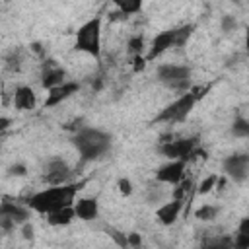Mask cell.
Instances as JSON below:
<instances>
[{
  "label": "cell",
  "mask_w": 249,
  "mask_h": 249,
  "mask_svg": "<svg viewBox=\"0 0 249 249\" xmlns=\"http://www.w3.org/2000/svg\"><path fill=\"white\" fill-rule=\"evenodd\" d=\"M156 76L165 88H169L173 91H179L181 95L191 91V68L189 66H183V64H161V66H158Z\"/></svg>",
  "instance_id": "4"
},
{
  "label": "cell",
  "mask_w": 249,
  "mask_h": 249,
  "mask_svg": "<svg viewBox=\"0 0 249 249\" xmlns=\"http://www.w3.org/2000/svg\"><path fill=\"white\" fill-rule=\"evenodd\" d=\"M107 233L111 235V239H113L121 249H130V247H128V237H126L123 231H119V230H115V228L107 226Z\"/></svg>",
  "instance_id": "23"
},
{
  "label": "cell",
  "mask_w": 249,
  "mask_h": 249,
  "mask_svg": "<svg viewBox=\"0 0 249 249\" xmlns=\"http://www.w3.org/2000/svg\"><path fill=\"white\" fill-rule=\"evenodd\" d=\"M191 185H193V181L191 179H183L175 189H173V193H171V198H177V200H185V195L189 193V189H191Z\"/></svg>",
  "instance_id": "24"
},
{
  "label": "cell",
  "mask_w": 249,
  "mask_h": 249,
  "mask_svg": "<svg viewBox=\"0 0 249 249\" xmlns=\"http://www.w3.org/2000/svg\"><path fill=\"white\" fill-rule=\"evenodd\" d=\"M8 126H10V119H8V117H2V119H0V128L6 130Z\"/></svg>",
  "instance_id": "36"
},
{
  "label": "cell",
  "mask_w": 249,
  "mask_h": 249,
  "mask_svg": "<svg viewBox=\"0 0 249 249\" xmlns=\"http://www.w3.org/2000/svg\"><path fill=\"white\" fill-rule=\"evenodd\" d=\"M245 47H247V54H249V27H247V33H245Z\"/></svg>",
  "instance_id": "37"
},
{
  "label": "cell",
  "mask_w": 249,
  "mask_h": 249,
  "mask_svg": "<svg viewBox=\"0 0 249 249\" xmlns=\"http://www.w3.org/2000/svg\"><path fill=\"white\" fill-rule=\"evenodd\" d=\"M231 134L235 138H249V119L235 117L231 123Z\"/></svg>",
  "instance_id": "20"
},
{
  "label": "cell",
  "mask_w": 249,
  "mask_h": 249,
  "mask_svg": "<svg viewBox=\"0 0 249 249\" xmlns=\"http://www.w3.org/2000/svg\"><path fill=\"white\" fill-rule=\"evenodd\" d=\"M128 51H130L134 56L142 54V51H144V39H142L140 35L130 37V39H128Z\"/></svg>",
  "instance_id": "27"
},
{
  "label": "cell",
  "mask_w": 249,
  "mask_h": 249,
  "mask_svg": "<svg viewBox=\"0 0 249 249\" xmlns=\"http://www.w3.org/2000/svg\"><path fill=\"white\" fill-rule=\"evenodd\" d=\"M66 82V70L62 66H58L54 60H45L41 66V86L49 91L56 86H62Z\"/></svg>",
  "instance_id": "10"
},
{
  "label": "cell",
  "mask_w": 249,
  "mask_h": 249,
  "mask_svg": "<svg viewBox=\"0 0 249 249\" xmlns=\"http://www.w3.org/2000/svg\"><path fill=\"white\" fill-rule=\"evenodd\" d=\"M216 183H218V175H216V173H212V175L204 177V179L200 181V185H198V193H200V195L210 193V191L216 187Z\"/></svg>",
  "instance_id": "25"
},
{
  "label": "cell",
  "mask_w": 249,
  "mask_h": 249,
  "mask_svg": "<svg viewBox=\"0 0 249 249\" xmlns=\"http://www.w3.org/2000/svg\"><path fill=\"white\" fill-rule=\"evenodd\" d=\"M74 218H76L74 206H68V208H62V210H56V212L47 214V222L51 226H68Z\"/></svg>",
  "instance_id": "18"
},
{
  "label": "cell",
  "mask_w": 249,
  "mask_h": 249,
  "mask_svg": "<svg viewBox=\"0 0 249 249\" xmlns=\"http://www.w3.org/2000/svg\"><path fill=\"white\" fill-rule=\"evenodd\" d=\"M183 210V200H177V198H171L167 202H163L161 206L156 208V218L163 224V226H171L175 224V220L179 218Z\"/></svg>",
  "instance_id": "14"
},
{
  "label": "cell",
  "mask_w": 249,
  "mask_h": 249,
  "mask_svg": "<svg viewBox=\"0 0 249 249\" xmlns=\"http://www.w3.org/2000/svg\"><path fill=\"white\" fill-rule=\"evenodd\" d=\"M117 8H119L121 18H128L142 10V2L140 0H124V2H117Z\"/></svg>",
  "instance_id": "19"
},
{
  "label": "cell",
  "mask_w": 249,
  "mask_h": 249,
  "mask_svg": "<svg viewBox=\"0 0 249 249\" xmlns=\"http://www.w3.org/2000/svg\"><path fill=\"white\" fill-rule=\"evenodd\" d=\"M193 31H195V25H193V23H185V25H181V27H175V33H177V47H183V45L189 41V37L193 35Z\"/></svg>",
  "instance_id": "22"
},
{
  "label": "cell",
  "mask_w": 249,
  "mask_h": 249,
  "mask_svg": "<svg viewBox=\"0 0 249 249\" xmlns=\"http://www.w3.org/2000/svg\"><path fill=\"white\" fill-rule=\"evenodd\" d=\"M126 237H128V247H130V249H140V247H142V237H140V233L130 231V233H126Z\"/></svg>",
  "instance_id": "32"
},
{
  "label": "cell",
  "mask_w": 249,
  "mask_h": 249,
  "mask_svg": "<svg viewBox=\"0 0 249 249\" xmlns=\"http://www.w3.org/2000/svg\"><path fill=\"white\" fill-rule=\"evenodd\" d=\"M72 142L80 154L82 163L86 161H93L99 160L101 156H105L111 148V134L99 130V128H91V126H82L76 130V134L72 136Z\"/></svg>",
  "instance_id": "2"
},
{
  "label": "cell",
  "mask_w": 249,
  "mask_h": 249,
  "mask_svg": "<svg viewBox=\"0 0 249 249\" xmlns=\"http://www.w3.org/2000/svg\"><path fill=\"white\" fill-rule=\"evenodd\" d=\"M19 228H21V235H23V239H31V237H33V224H31V220L25 222V224H21Z\"/></svg>",
  "instance_id": "34"
},
{
  "label": "cell",
  "mask_w": 249,
  "mask_h": 249,
  "mask_svg": "<svg viewBox=\"0 0 249 249\" xmlns=\"http://www.w3.org/2000/svg\"><path fill=\"white\" fill-rule=\"evenodd\" d=\"M8 173H10V175H16V177H23V175L27 173V167H25L23 163H14V165L8 169Z\"/></svg>",
  "instance_id": "33"
},
{
  "label": "cell",
  "mask_w": 249,
  "mask_h": 249,
  "mask_svg": "<svg viewBox=\"0 0 249 249\" xmlns=\"http://www.w3.org/2000/svg\"><path fill=\"white\" fill-rule=\"evenodd\" d=\"M14 107L19 111L35 109V91L29 86H18L14 91Z\"/></svg>",
  "instance_id": "16"
},
{
  "label": "cell",
  "mask_w": 249,
  "mask_h": 249,
  "mask_svg": "<svg viewBox=\"0 0 249 249\" xmlns=\"http://www.w3.org/2000/svg\"><path fill=\"white\" fill-rule=\"evenodd\" d=\"M0 216H6L10 220H14L18 226L29 222L31 218V208L27 204H21V202H10V200H4L0 204Z\"/></svg>",
  "instance_id": "12"
},
{
  "label": "cell",
  "mask_w": 249,
  "mask_h": 249,
  "mask_svg": "<svg viewBox=\"0 0 249 249\" xmlns=\"http://www.w3.org/2000/svg\"><path fill=\"white\" fill-rule=\"evenodd\" d=\"M70 177H72V169H70V165H68L64 160L53 158V160L47 161L45 173H43V179H45L47 185H51V187L66 185Z\"/></svg>",
  "instance_id": "8"
},
{
  "label": "cell",
  "mask_w": 249,
  "mask_h": 249,
  "mask_svg": "<svg viewBox=\"0 0 249 249\" xmlns=\"http://www.w3.org/2000/svg\"><path fill=\"white\" fill-rule=\"evenodd\" d=\"M78 89H80L78 82H64L62 86H56V88L49 89L47 91V99H45V107H56L64 99H68L74 93H78Z\"/></svg>",
  "instance_id": "13"
},
{
  "label": "cell",
  "mask_w": 249,
  "mask_h": 249,
  "mask_svg": "<svg viewBox=\"0 0 249 249\" xmlns=\"http://www.w3.org/2000/svg\"><path fill=\"white\" fill-rule=\"evenodd\" d=\"M198 249H231V239L222 237V239H216L210 245H204V247H198Z\"/></svg>",
  "instance_id": "30"
},
{
  "label": "cell",
  "mask_w": 249,
  "mask_h": 249,
  "mask_svg": "<svg viewBox=\"0 0 249 249\" xmlns=\"http://www.w3.org/2000/svg\"><path fill=\"white\" fill-rule=\"evenodd\" d=\"M222 171L235 183H243L249 177V154L247 152H237L230 154L222 161Z\"/></svg>",
  "instance_id": "7"
},
{
  "label": "cell",
  "mask_w": 249,
  "mask_h": 249,
  "mask_svg": "<svg viewBox=\"0 0 249 249\" xmlns=\"http://www.w3.org/2000/svg\"><path fill=\"white\" fill-rule=\"evenodd\" d=\"M76 51H82L95 60L101 58V16L89 18L76 31Z\"/></svg>",
  "instance_id": "3"
},
{
  "label": "cell",
  "mask_w": 249,
  "mask_h": 249,
  "mask_svg": "<svg viewBox=\"0 0 249 249\" xmlns=\"http://www.w3.org/2000/svg\"><path fill=\"white\" fill-rule=\"evenodd\" d=\"M117 189H119V193L123 196H130L132 195V183H130V179L128 177H121L117 181Z\"/></svg>",
  "instance_id": "28"
},
{
  "label": "cell",
  "mask_w": 249,
  "mask_h": 249,
  "mask_svg": "<svg viewBox=\"0 0 249 249\" xmlns=\"http://www.w3.org/2000/svg\"><path fill=\"white\" fill-rule=\"evenodd\" d=\"M220 27H222V31H233L235 27H237V21H235V18L233 16H222V19H220Z\"/></svg>",
  "instance_id": "31"
},
{
  "label": "cell",
  "mask_w": 249,
  "mask_h": 249,
  "mask_svg": "<svg viewBox=\"0 0 249 249\" xmlns=\"http://www.w3.org/2000/svg\"><path fill=\"white\" fill-rule=\"evenodd\" d=\"M6 66L12 72H18L19 70V66H21V54H19V51H12V54L6 56Z\"/></svg>",
  "instance_id": "26"
},
{
  "label": "cell",
  "mask_w": 249,
  "mask_h": 249,
  "mask_svg": "<svg viewBox=\"0 0 249 249\" xmlns=\"http://www.w3.org/2000/svg\"><path fill=\"white\" fill-rule=\"evenodd\" d=\"M231 249H249V216L239 222L235 237L231 239Z\"/></svg>",
  "instance_id": "17"
},
{
  "label": "cell",
  "mask_w": 249,
  "mask_h": 249,
  "mask_svg": "<svg viewBox=\"0 0 249 249\" xmlns=\"http://www.w3.org/2000/svg\"><path fill=\"white\" fill-rule=\"evenodd\" d=\"M216 216H218V206H212V204H202L200 208L195 210V218L202 220V222H210Z\"/></svg>",
  "instance_id": "21"
},
{
  "label": "cell",
  "mask_w": 249,
  "mask_h": 249,
  "mask_svg": "<svg viewBox=\"0 0 249 249\" xmlns=\"http://www.w3.org/2000/svg\"><path fill=\"white\" fill-rule=\"evenodd\" d=\"M160 185H161V183H158V185H152V187H150L148 196H146V200H148V202H160V200H161L163 191H161V187H160Z\"/></svg>",
  "instance_id": "29"
},
{
  "label": "cell",
  "mask_w": 249,
  "mask_h": 249,
  "mask_svg": "<svg viewBox=\"0 0 249 249\" xmlns=\"http://www.w3.org/2000/svg\"><path fill=\"white\" fill-rule=\"evenodd\" d=\"M74 212H76V218L84 222H91L99 214V202L91 196H82L74 202Z\"/></svg>",
  "instance_id": "15"
},
{
  "label": "cell",
  "mask_w": 249,
  "mask_h": 249,
  "mask_svg": "<svg viewBox=\"0 0 249 249\" xmlns=\"http://www.w3.org/2000/svg\"><path fill=\"white\" fill-rule=\"evenodd\" d=\"M144 64H146V58H144L142 54L134 56V70H136V72H138V70H142V68H144Z\"/></svg>",
  "instance_id": "35"
},
{
  "label": "cell",
  "mask_w": 249,
  "mask_h": 249,
  "mask_svg": "<svg viewBox=\"0 0 249 249\" xmlns=\"http://www.w3.org/2000/svg\"><path fill=\"white\" fill-rule=\"evenodd\" d=\"M171 47H177V33H175V27L173 29H167V31H161L154 37L152 45H150V51L146 54V60H154L158 58L160 54H163L165 51H169Z\"/></svg>",
  "instance_id": "11"
},
{
  "label": "cell",
  "mask_w": 249,
  "mask_h": 249,
  "mask_svg": "<svg viewBox=\"0 0 249 249\" xmlns=\"http://www.w3.org/2000/svg\"><path fill=\"white\" fill-rule=\"evenodd\" d=\"M198 148V138L191 136V138H171V140H161L160 144V154L165 156L167 160H183L189 161L191 154Z\"/></svg>",
  "instance_id": "6"
},
{
  "label": "cell",
  "mask_w": 249,
  "mask_h": 249,
  "mask_svg": "<svg viewBox=\"0 0 249 249\" xmlns=\"http://www.w3.org/2000/svg\"><path fill=\"white\" fill-rule=\"evenodd\" d=\"M84 187V181L78 183H66V185H58V187H47L43 191H37L33 195L27 196L25 204L39 214H51L68 206H74L76 202V195L78 191Z\"/></svg>",
  "instance_id": "1"
},
{
  "label": "cell",
  "mask_w": 249,
  "mask_h": 249,
  "mask_svg": "<svg viewBox=\"0 0 249 249\" xmlns=\"http://www.w3.org/2000/svg\"><path fill=\"white\" fill-rule=\"evenodd\" d=\"M185 167L187 161L183 160H169L156 171V183L161 185H179L185 179Z\"/></svg>",
  "instance_id": "9"
},
{
  "label": "cell",
  "mask_w": 249,
  "mask_h": 249,
  "mask_svg": "<svg viewBox=\"0 0 249 249\" xmlns=\"http://www.w3.org/2000/svg\"><path fill=\"white\" fill-rule=\"evenodd\" d=\"M198 101V97L195 95V91H187L183 95H179L173 103L165 105L154 119V123H167V124H173V123H183L187 119V115L193 111L195 103Z\"/></svg>",
  "instance_id": "5"
}]
</instances>
